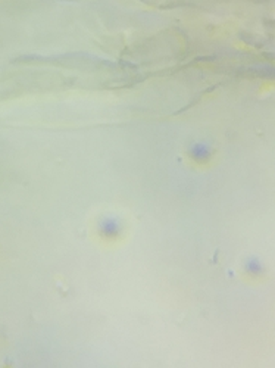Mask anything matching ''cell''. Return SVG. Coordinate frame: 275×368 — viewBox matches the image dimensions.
Segmentation results:
<instances>
[{
	"mask_svg": "<svg viewBox=\"0 0 275 368\" xmlns=\"http://www.w3.org/2000/svg\"><path fill=\"white\" fill-rule=\"evenodd\" d=\"M244 270L249 272V274L259 276L264 272V264L259 260V258H247L244 263Z\"/></svg>",
	"mask_w": 275,
	"mask_h": 368,
	"instance_id": "7a4b0ae2",
	"label": "cell"
},
{
	"mask_svg": "<svg viewBox=\"0 0 275 368\" xmlns=\"http://www.w3.org/2000/svg\"><path fill=\"white\" fill-rule=\"evenodd\" d=\"M191 155H193L196 159H205L209 156V149L205 145H196L193 147V151H191Z\"/></svg>",
	"mask_w": 275,
	"mask_h": 368,
	"instance_id": "3957f363",
	"label": "cell"
},
{
	"mask_svg": "<svg viewBox=\"0 0 275 368\" xmlns=\"http://www.w3.org/2000/svg\"><path fill=\"white\" fill-rule=\"evenodd\" d=\"M122 231V221L117 215H105L98 223V233L103 237H117Z\"/></svg>",
	"mask_w": 275,
	"mask_h": 368,
	"instance_id": "6da1fadb",
	"label": "cell"
}]
</instances>
